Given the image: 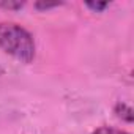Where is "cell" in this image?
I'll return each mask as SVG.
<instances>
[{
	"mask_svg": "<svg viewBox=\"0 0 134 134\" xmlns=\"http://www.w3.org/2000/svg\"><path fill=\"white\" fill-rule=\"evenodd\" d=\"M0 47L22 63H30L35 58L32 33L14 22H0Z\"/></svg>",
	"mask_w": 134,
	"mask_h": 134,
	"instance_id": "1",
	"label": "cell"
},
{
	"mask_svg": "<svg viewBox=\"0 0 134 134\" xmlns=\"http://www.w3.org/2000/svg\"><path fill=\"white\" fill-rule=\"evenodd\" d=\"M115 114H117L118 118H121V120H125L128 123L132 121V109L128 104H125V103H118L115 106Z\"/></svg>",
	"mask_w": 134,
	"mask_h": 134,
	"instance_id": "2",
	"label": "cell"
},
{
	"mask_svg": "<svg viewBox=\"0 0 134 134\" xmlns=\"http://www.w3.org/2000/svg\"><path fill=\"white\" fill-rule=\"evenodd\" d=\"M85 7L90 8V10H93V11H96V13H101V11H104L109 7V3L107 2H87Z\"/></svg>",
	"mask_w": 134,
	"mask_h": 134,
	"instance_id": "3",
	"label": "cell"
},
{
	"mask_svg": "<svg viewBox=\"0 0 134 134\" xmlns=\"http://www.w3.org/2000/svg\"><path fill=\"white\" fill-rule=\"evenodd\" d=\"M93 134H129V132H126V131H120V129H115V128L103 126V128H98L96 131H93Z\"/></svg>",
	"mask_w": 134,
	"mask_h": 134,
	"instance_id": "4",
	"label": "cell"
},
{
	"mask_svg": "<svg viewBox=\"0 0 134 134\" xmlns=\"http://www.w3.org/2000/svg\"><path fill=\"white\" fill-rule=\"evenodd\" d=\"M0 7L8 10H19L24 7V2H0Z\"/></svg>",
	"mask_w": 134,
	"mask_h": 134,
	"instance_id": "5",
	"label": "cell"
},
{
	"mask_svg": "<svg viewBox=\"0 0 134 134\" xmlns=\"http://www.w3.org/2000/svg\"><path fill=\"white\" fill-rule=\"evenodd\" d=\"M58 5H62V3H60V2H55V3H46V2H38V3H35V7H36L38 10H49V8L58 7Z\"/></svg>",
	"mask_w": 134,
	"mask_h": 134,
	"instance_id": "6",
	"label": "cell"
},
{
	"mask_svg": "<svg viewBox=\"0 0 134 134\" xmlns=\"http://www.w3.org/2000/svg\"><path fill=\"white\" fill-rule=\"evenodd\" d=\"M3 73H5V70H3V68H2V66H0V76H2V74H3Z\"/></svg>",
	"mask_w": 134,
	"mask_h": 134,
	"instance_id": "7",
	"label": "cell"
}]
</instances>
